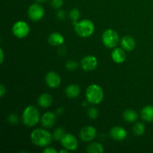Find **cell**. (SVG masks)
Here are the masks:
<instances>
[{"instance_id":"cell-1","label":"cell","mask_w":153,"mask_h":153,"mask_svg":"<svg viewBox=\"0 0 153 153\" xmlns=\"http://www.w3.org/2000/svg\"><path fill=\"white\" fill-rule=\"evenodd\" d=\"M53 136L46 129L37 128L31 134V140L34 145L40 147H46L51 143Z\"/></svg>"},{"instance_id":"cell-2","label":"cell","mask_w":153,"mask_h":153,"mask_svg":"<svg viewBox=\"0 0 153 153\" xmlns=\"http://www.w3.org/2000/svg\"><path fill=\"white\" fill-rule=\"evenodd\" d=\"M22 122L26 126L33 127L40 121V112L34 105H28L22 113Z\"/></svg>"},{"instance_id":"cell-3","label":"cell","mask_w":153,"mask_h":153,"mask_svg":"<svg viewBox=\"0 0 153 153\" xmlns=\"http://www.w3.org/2000/svg\"><path fill=\"white\" fill-rule=\"evenodd\" d=\"M86 98L88 102L94 105H98L102 102L104 91L98 85H91L86 90Z\"/></svg>"},{"instance_id":"cell-4","label":"cell","mask_w":153,"mask_h":153,"mask_svg":"<svg viewBox=\"0 0 153 153\" xmlns=\"http://www.w3.org/2000/svg\"><path fill=\"white\" fill-rule=\"evenodd\" d=\"M95 31V25L90 19H83L75 25V31L82 37H88Z\"/></svg>"},{"instance_id":"cell-5","label":"cell","mask_w":153,"mask_h":153,"mask_svg":"<svg viewBox=\"0 0 153 153\" xmlns=\"http://www.w3.org/2000/svg\"><path fill=\"white\" fill-rule=\"evenodd\" d=\"M102 43L106 47L114 48L119 43L120 38L117 33L113 29H107L102 35Z\"/></svg>"},{"instance_id":"cell-6","label":"cell","mask_w":153,"mask_h":153,"mask_svg":"<svg viewBox=\"0 0 153 153\" xmlns=\"http://www.w3.org/2000/svg\"><path fill=\"white\" fill-rule=\"evenodd\" d=\"M13 34L18 38H24L30 32V27L27 22L22 20L15 22L12 28Z\"/></svg>"},{"instance_id":"cell-7","label":"cell","mask_w":153,"mask_h":153,"mask_svg":"<svg viewBox=\"0 0 153 153\" xmlns=\"http://www.w3.org/2000/svg\"><path fill=\"white\" fill-rule=\"evenodd\" d=\"M45 13L44 8L40 4L37 3H34L29 7L28 10V17L33 21L40 20L43 17Z\"/></svg>"},{"instance_id":"cell-8","label":"cell","mask_w":153,"mask_h":153,"mask_svg":"<svg viewBox=\"0 0 153 153\" xmlns=\"http://www.w3.org/2000/svg\"><path fill=\"white\" fill-rule=\"evenodd\" d=\"M61 143L64 148L69 151L76 150L79 146V143H78L76 137L73 134H70V133L65 134V135L61 139Z\"/></svg>"},{"instance_id":"cell-9","label":"cell","mask_w":153,"mask_h":153,"mask_svg":"<svg viewBox=\"0 0 153 153\" xmlns=\"http://www.w3.org/2000/svg\"><path fill=\"white\" fill-rule=\"evenodd\" d=\"M97 65H98V61L94 55H88L84 57L81 61L82 68L85 71H93L97 68Z\"/></svg>"},{"instance_id":"cell-10","label":"cell","mask_w":153,"mask_h":153,"mask_svg":"<svg viewBox=\"0 0 153 153\" xmlns=\"http://www.w3.org/2000/svg\"><path fill=\"white\" fill-rule=\"evenodd\" d=\"M79 137L83 141L90 142L97 137V130L94 126H85L81 130Z\"/></svg>"},{"instance_id":"cell-11","label":"cell","mask_w":153,"mask_h":153,"mask_svg":"<svg viewBox=\"0 0 153 153\" xmlns=\"http://www.w3.org/2000/svg\"><path fill=\"white\" fill-rule=\"evenodd\" d=\"M46 83L49 88H57L61 82V79L57 73L51 71L46 75Z\"/></svg>"},{"instance_id":"cell-12","label":"cell","mask_w":153,"mask_h":153,"mask_svg":"<svg viewBox=\"0 0 153 153\" xmlns=\"http://www.w3.org/2000/svg\"><path fill=\"white\" fill-rule=\"evenodd\" d=\"M110 135L114 140L122 141L127 137V131L123 127L114 126L111 128Z\"/></svg>"},{"instance_id":"cell-13","label":"cell","mask_w":153,"mask_h":153,"mask_svg":"<svg viewBox=\"0 0 153 153\" xmlns=\"http://www.w3.org/2000/svg\"><path fill=\"white\" fill-rule=\"evenodd\" d=\"M56 122V116L54 113L48 111L42 116L41 124L45 128H52Z\"/></svg>"},{"instance_id":"cell-14","label":"cell","mask_w":153,"mask_h":153,"mask_svg":"<svg viewBox=\"0 0 153 153\" xmlns=\"http://www.w3.org/2000/svg\"><path fill=\"white\" fill-rule=\"evenodd\" d=\"M120 45L123 49L126 52L134 50L136 46V42L131 36H124L120 40Z\"/></svg>"},{"instance_id":"cell-15","label":"cell","mask_w":153,"mask_h":153,"mask_svg":"<svg viewBox=\"0 0 153 153\" xmlns=\"http://www.w3.org/2000/svg\"><path fill=\"white\" fill-rule=\"evenodd\" d=\"M111 58L117 64H122L126 59L125 50L120 48H115L111 52Z\"/></svg>"},{"instance_id":"cell-16","label":"cell","mask_w":153,"mask_h":153,"mask_svg":"<svg viewBox=\"0 0 153 153\" xmlns=\"http://www.w3.org/2000/svg\"><path fill=\"white\" fill-rule=\"evenodd\" d=\"M48 41L52 46H58L64 43V38L61 34L58 32H52L48 37Z\"/></svg>"},{"instance_id":"cell-17","label":"cell","mask_w":153,"mask_h":153,"mask_svg":"<svg viewBox=\"0 0 153 153\" xmlns=\"http://www.w3.org/2000/svg\"><path fill=\"white\" fill-rule=\"evenodd\" d=\"M53 99L52 97L49 94H41L38 98V105L40 107L43 108H47L49 106L52 105Z\"/></svg>"},{"instance_id":"cell-18","label":"cell","mask_w":153,"mask_h":153,"mask_svg":"<svg viewBox=\"0 0 153 153\" xmlns=\"http://www.w3.org/2000/svg\"><path fill=\"white\" fill-rule=\"evenodd\" d=\"M140 115L143 120L153 122V105H146L142 108Z\"/></svg>"},{"instance_id":"cell-19","label":"cell","mask_w":153,"mask_h":153,"mask_svg":"<svg viewBox=\"0 0 153 153\" xmlns=\"http://www.w3.org/2000/svg\"><path fill=\"white\" fill-rule=\"evenodd\" d=\"M80 88L77 85H70L66 88L65 94L69 98H76L80 94Z\"/></svg>"},{"instance_id":"cell-20","label":"cell","mask_w":153,"mask_h":153,"mask_svg":"<svg viewBox=\"0 0 153 153\" xmlns=\"http://www.w3.org/2000/svg\"><path fill=\"white\" fill-rule=\"evenodd\" d=\"M123 119L128 123H134L138 118V114L137 112L133 109H127L123 112Z\"/></svg>"},{"instance_id":"cell-21","label":"cell","mask_w":153,"mask_h":153,"mask_svg":"<svg viewBox=\"0 0 153 153\" xmlns=\"http://www.w3.org/2000/svg\"><path fill=\"white\" fill-rule=\"evenodd\" d=\"M87 152L88 153H102L104 152V147L101 143L93 142L88 146Z\"/></svg>"},{"instance_id":"cell-22","label":"cell","mask_w":153,"mask_h":153,"mask_svg":"<svg viewBox=\"0 0 153 153\" xmlns=\"http://www.w3.org/2000/svg\"><path fill=\"white\" fill-rule=\"evenodd\" d=\"M146 127L143 123H137L133 127V132L136 136H141L143 135V133L145 132Z\"/></svg>"},{"instance_id":"cell-23","label":"cell","mask_w":153,"mask_h":153,"mask_svg":"<svg viewBox=\"0 0 153 153\" xmlns=\"http://www.w3.org/2000/svg\"><path fill=\"white\" fill-rule=\"evenodd\" d=\"M65 135V131L63 128L60 127V128H57L55 130L53 133V138L55 140L58 141V140H61V139L63 138V137Z\"/></svg>"},{"instance_id":"cell-24","label":"cell","mask_w":153,"mask_h":153,"mask_svg":"<svg viewBox=\"0 0 153 153\" xmlns=\"http://www.w3.org/2000/svg\"><path fill=\"white\" fill-rule=\"evenodd\" d=\"M80 15L81 13L78 8L72 9L70 13H69V16H70L72 20H73V22H76L80 17Z\"/></svg>"},{"instance_id":"cell-25","label":"cell","mask_w":153,"mask_h":153,"mask_svg":"<svg viewBox=\"0 0 153 153\" xmlns=\"http://www.w3.org/2000/svg\"><path fill=\"white\" fill-rule=\"evenodd\" d=\"M88 114L91 119H93V120L97 119V118L98 117V115H99L98 109L95 107L90 108L88 109Z\"/></svg>"},{"instance_id":"cell-26","label":"cell","mask_w":153,"mask_h":153,"mask_svg":"<svg viewBox=\"0 0 153 153\" xmlns=\"http://www.w3.org/2000/svg\"><path fill=\"white\" fill-rule=\"evenodd\" d=\"M78 63L75 61H67V63L66 64V67L68 70H70V71H73V70H76L77 69Z\"/></svg>"},{"instance_id":"cell-27","label":"cell","mask_w":153,"mask_h":153,"mask_svg":"<svg viewBox=\"0 0 153 153\" xmlns=\"http://www.w3.org/2000/svg\"><path fill=\"white\" fill-rule=\"evenodd\" d=\"M64 4V0H52L51 5L55 9H60Z\"/></svg>"},{"instance_id":"cell-28","label":"cell","mask_w":153,"mask_h":153,"mask_svg":"<svg viewBox=\"0 0 153 153\" xmlns=\"http://www.w3.org/2000/svg\"><path fill=\"white\" fill-rule=\"evenodd\" d=\"M8 121L10 123L13 124V125H15V124L18 123L19 120H18V117L16 116V114H11L9 115Z\"/></svg>"},{"instance_id":"cell-29","label":"cell","mask_w":153,"mask_h":153,"mask_svg":"<svg viewBox=\"0 0 153 153\" xmlns=\"http://www.w3.org/2000/svg\"><path fill=\"white\" fill-rule=\"evenodd\" d=\"M56 16L58 19H60V20H63V19H64V18H65L66 16L65 12H64V10H60L59 9V10H58V12H57Z\"/></svg>"},{"instance_id":"cell-30","label":"cell","mask_w":153,"mask_h":153,"mask_svg":"<svg viewBox=\"0 0 153 153\" xmlns=\"http://www.w3.org/2000/svg\"><path fill=\"white\" fill-rule=\"evenodd\" d=\"M43 152L44 153H57L58 151L55 149H54L53 147H46V149H43Z\"/></svg>"},{"instance_id":"cell-31","label":"cell","mask_w":153,"mask_h":153,"mask_svg":"<svg viewBox=\"0 0 153 153\" xmlns=\"http://www.w3.org/2000/svg\"><path fill=\"white\" fill-rule=\"evenodd\" d=\"M6 94V88L3 85H0V97H3Z\"/></svg>"},{"instance_id":"cell-32","label":"cell","mask_w":153,"mask_h":153,"mask_svg":"<svg viewBox=\"0 0 153 153\" xmlns=\"http://www.w3.org/2000/svg\"><path fill=\"white\" fill-rule=\"evenodd\" d=\"M0 55H1V58H0V63L2 64L4 61V52H3L2 49H0Z\"/></svg>"},{"instance_id":"cell-33","label":"cell","mask_w":153,"mask_h":153,"mask_svg":"<svg viewBox=\"0 0 153 153\" xmlns=\"http://www.w3.org/2000/svg\"><path fill=\"white\" fill-rule=\"evenodd\" d=\"M60 152H66V153H68L69 152V150H67V149H65L64 148V149H62V150L60 151Z\"/></svg>"},{"instance_id":"cell-34","label":"cell","mask_w":153,"mask_h":153,"mask_svg":"<svg viewBox=\"0 0 153 153\" xmlns=\"http://www.w3.org/2000/svg\"><path fill=\"white\" fill-rule=\"evenodd\" d=\"M35 1L38 3H43V2H45L46 0H35Z\"/></svg>"}]
</instances>
